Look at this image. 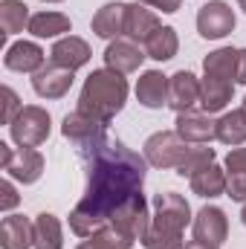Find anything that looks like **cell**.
Listing matches in <instances>:
<instances>
[{"mask_svg":"<svg viewBox=\"0 0 246 249\" xmlns=\"http://www.w3.org/2000/svg\"><path fill=\"white\" fill-rule=\"evenodd\" d=\"M235 81L246 84V50H238V72H235Z\"/></svg>","mask_w":246,"mask_h":249,"instance_id":"obj_37","label":"cell"},{"mask_svg":"<svg viewBox=\"0 0 246 249\" xmlns=\"http://www.w3.org/2000/svg\"><path fill=\"white\" fill-rule=\"evenodd\" d=\"M194 105H200V78L188 70H180L168 81V107L174 113H188Z\"/></svg>","mask_w":246,"mask_h":249,"instance_id":"obj_11","label":"cell"},{"mask_svg":"<svg viewBox=\"0 0 246 249\" xmlns=\"http://www.w3.org/2000/svg\"><path fill=\"white\" fill-rule=\"evenodd\" d=\"M47 53L35 44V41H18V44H12L9 50H6V55H3V64H6V70H12V72H38L41 67H47Z\"/></svg>","mask_w":246,"mask_h":249,"instance_id":"obj_15","label":"cell"},{"mask_svg":"<svg viewBox=\"0 0 246 249\" xmlns=\"http://www.w3.org/2000/svg\"><path fill=\"white\" fill-rule=\"evenodd\" d=\"M232 81L217 78V75H203L200 78V107L203 113H220L229 102H232Z\"/></svg>","mask_w":246,"mask_h":249,"instance_id":"obj_20","label":"cell"},{"mask_svg":"<svg viewBox=\"0 0 246 249\" xmlns=\"http://www.w3.org/2000/svg\"><path fill=\"white\" fill-rule=\"evenodd\" d=\"M124 102H127V78L122 72L105 67V70H93L87 75L81 96H78V110L110 124L113 116L124 107Z\"/></svg>","mask_w":246,"mask_h":249,"instance_id":"obj_2","label":"cell"},{"mask_svg":"<svg viewBox=\"0 0 246 249\" xmlns=\"http://www.w3.org/2000/svg\"><path fill=\"white\" fill-rule=\"evenodd\" d=\"M0 247L3 249H29L35 247V220L26 214H9L0 223Z\"/></svg>","mask_w":246,"mask_h":249,"instance_id":"obj_16","label":"cell"},{"mask_svg":"<svg viewBox=\"0 0 246 249\" xmlns=\"http://www.w3.org/2000/svg\"><path fill=\"white\" fill-rule=\"evenodd\" d=\"M148 58V53L136 44V41H130V38H116V41H110L107 44V50H105V64L110 67V70H116V72H133V70H139L142 61Z\"/></svg>","mask_w":246,"mask_h":249,"instance_id":"obj_12","label":"cell"},{"mask_svg":"<svg viewBox=\"0 0 246 249\" xmlns=\"http://www.w3.org/2000/svg\"><path fill=\"white\" fill-rule=\"evenodd\" d=\"M0 160H3V171L23 186L38 183L44 174V154L35 148H18L15 151L6 142H0Z\"/></svg>","mask_w":246,"mask_h":249,"instance_id":"obj_6","label":"cell"},{"mask_svg":"<svg viewBox=\"0 0 246 249\" xmlns=\"http://www.w3.org/2000/svg\"><path fill=\"white\" fill-rule=\"evenodd\" d=\"M226 171H246V148H235L226 157Z\"/></svg>","mask_w":246,"mask_h":249,"instance_id":"obj_35","label":"cell"},{"mask_svg":"<svg viewBox=\"0 0 246 249\" xmlns=\"http://www.w3.org/2000/svg\"><path fill=\"white\" fill-rule=\"evenodd\" d=\"M183 249H220V247H211V244H203V241H191V244H183Z\"/></svg>","mask_w":246,"mask_h":249,"instance_id":"obj_38","label":"cell"},{"mask_svg":"<svg viewBox=\"0 0 246 249\" xmlns=\"http://www.w3.org/2000/svg\"><path fill=\"white\" fill-rule=\"evenodd\" d=\"M18 203H20L18 188L12 186V180H3V183H0V209H3V212H12Z\"/></svg>","mask_w":246,"mask_h":249,"instance_id":"obj_34","label":"cell"},{"mask_svg":"<svg viewBox=\"0 0 246 249\" xmlns=\"http://www.w3.org/2000/svg\"><path fill=\"white\" fill-rule=\"evenodd\" d=\"M226 197L232 200H246V171H229L226 174Z\"/></svg>","mask_w":246,"mask_h":249,"instance_id":"obj_32","label":"cell"},{"mask_svg":"<svg viewBox=\"0 0 246 249\" xmlns=\"http://www.w3.org/2000/svg\"><path fill=\"white\" fill-rule=\"evenodd\" d=\"M70 29H72V23L61 12H38L29 20V32L35 38H58V35L70 32Z\"/></svg>","mask_w":246,"mask_h":249,"instance_id":"obj_26","label":"cell"},{"mask_svg":"<svg viewBox=\"0 0 246 249\" xmlns=\"http://www.w3.org/2000/svg\"><path fill=\"white\" fill-rule=\"evenodd\" d=\"M177 50H180V38H177V29L174 26H159L145 41V53L154 61H171L177 55Z\"/></svg>","mask_w":246,"mask_h":249,"instance_id":"obj_23","label":"cell"},{"mask_svg":"<svg viewBox=\"0 0 246 249\" xmlns=\"http://www.w3.org/2000/svg\"><path fill=\"white\" fill-rule=\"evenodd\" d=\"M110 226H113L119 235H124L130 244L142 241V238L148 235V229H151V214H148V200H145V194H136L133 200H127L122 209L113 214Z\"/></svg>","mask_w":246,"mask_h":249,"instance_id":"obj_7","label":"cell"},{"mask_svg":"<svg viewBox=\"0 0 246 249\" xmlns=\"http://www.w3.org/2000/svg\"><path fill=\"white\" fill-rule=\"evenodd\" d=\"M29 6L23 0H3L0 3V29L3 35H15L29 29Z\"/></svg>","mask_w":246,"mask_h":249,"instance_id":"obj_28","label":"cell"},{"mask_svg":"<svg viewBox=\"0 0 246 249\" xmlns=\"http://www.w3.org/2000/svg\"><path fill=\"white\" fill-rule=\"evenodd\" d=\"M209 162H214V148H209V145H191L188 154H185V160L180 162V168H177V174L180 177H191L194 171H200Z\"/></svg>","mask_w":246,"mask_h":249,"instance_id":"obj_30","label":"cell"},{"mask_svg":"<svg viewBox=\"0 0 246 249\" xmlns=\"http://www.w3.org/2000/svg\"><path fill=\"white\" fill-rule=\"evenodd\" d=\"M168 75H162L159 70H148L139 75L136 81V99L142 107L148 110H159L162 105H168Z\"/></svg>","mask_w":246,"mask_h":249,"instance_id":"obj_18","label":"cell"},{"mask_svg":"<svg viewBox=\"0 0 246 249\" xmlns=\"http://www.w3.org/2000/svg\"><path fill=\"white\" fill-rule=\"evenodd\" d=\"M9 130H12V139H15L18 148H38V145H44V142L50 139L53 119H50V113H47L44 107L26 105V107L15 116V122L9 124Z\"/></svg>","mask_w":246,"mask_h":249,"instance_id":"obj_3","label":"cell"},{"mask_svg":"<svg viewBox=\"0 0 246 249\" xmlns=\"http://www.w3.org/2000/svg\"><path fill=\"white\" fill-rule=\"evenodd\" d=\"M142 244L148 249H183V235H171V232H159V229H148V235L142 238Z\"/></svg>","mask_w":246,"mask_h":249,"instance_id":"obj_31","label":"cell"},{"mask_svg":"<svg viewBox=\"0 0 246 249\" xmlns=\"http://www.w3.org/2000/svg\"><path fill=\"white\" fill-rule=\"evenodd\" d=\"M191 142H185L177 130H159L154 136L145 139V160L154 168H180V162L185 160Z\"/></svg>","mask_w":246,"mask_h":249,"instance_id":"obj_4","label":"cell"},{"mask_svg":"<svg viewBox=\"0 0 246 249\" xmlns=\"http://www.w3.org/2000/svg\"><path fill=\"white\" fill-rule=\"evenodd\" d=\"M159 29V18L157 12H151L145 3H130L127 6V15H124V38L136 41V44H145L154 32Z\"/></svg>","mask_w":246,"mask_h":249,"instance_id":"obj_17","label":"cell"},{"mask_svg":"<svg viewBox=\"0 0 246 249\" xmlns=\"http://www.w3.org/2000/svg\"><path fill=\"white\" fill-rule=\"evenodd\" d=\"M107 124L99 122V119H93V116H87V113H81V110H72V113H67L61 122V133L72 142V145H78V142H87L90 136H96L99 130H105Z\"/></svg>","mask_w":246,"mask_h":249,"instance_id":"obj_22","label":"cell"},{"mask_svg":"<svg viewBox=\"0 0 246 249\" xmlns=\"http://www.w3.org/2000/svg\"><path fill=\"white\" fill-rule=\"evenodd\" d=\"M93 58V50H90V44L84 41V38H78V35H64L58 38L55 44H53V50H50V61L58 64V67H67V70H78V67H84V64Z\"/></svg>","mask_w":246,"mask_h":249,"instance_id":"obj_13","label":"cell"},{"mask_svg":"<svg viewBox=\"0 0 246 249\" xmlns=\"http://www.w3.org/2000/svg\"><path fill=\"white\" fill-rule=\"evenodd\" d=\"M64 247V226L50 212H41L35 217V249H61Z\"/></svg>","mask_w":246,"mask_h":249,"instance_id":"obj_24","label":"cell"},{"mask_svg":"<svg viewBox=\"0 0 246 249\" xmlns=\"http://www.w3.org/2000/svg\"><path fill=\"white\" fill-rule=\"evenodd\" d=\"M124 15H127V3H105L96 15H93V32L105 41H116L124 35Z\"/></svg>","mask_w":246,"mask_h":249,"instance_id":"obj_19","label":"cell"},{"mask_svg":"<svg viewBox=\"0 0 246 249\" xmlns=\"http://www.w3.org/2000/svg\"><path fill=\"white\" fill-rule=\"evenodd\" d=\"M241 220H244V226H246V200H244V209H241Z\"/></svg>","mask_w":246,"mask_h":249,"instance_id":"obj_39","label":"cell"},{"mask_svg":"<svg viewBox=\"0 0 246 249\" xmlns=\"http://www.w3.org/2000/svg\"><path fill=\"white\" fill-rule=\"evenodd\" d=\"M139 3H145V6H151V9H159L162 15H174V12L183 6V0H139Z\"/></svg>","mask_w":246,"mask_h":249,"instance_id":"obj_36","label":"cell"},{"mask_svg":"<svg viewBox=\"0 0 246 249\" xmlns=\"http://www.w3.org/2000/svg\"><path fill=\"white\" fill-rule=\"evenodd\" d=\"M226 238H229L226 212L217 209V206H203V209L194 214V241L220 247V244H226Z\"/></svg>","mask_w":246,"mask_h":249,"instance_id":"obj_9","label":"cell"},{"mask_svg":"<svg viewBox=\"0 0 246 249\" xmlns=\"http://www.w3.org/2000/svg\"><path fill=\"white\" fill-rule=\"evenodd\" d=\"M217 139L223 145H244L246 142V110L238 107V110H229L217 119Z\"/></svg>","mask_w":246,"mask_h":249,"instance_id":"obj_27","label":"cell"},{"mask_svg":"<svg viewBox=\"0 0 246 249\" xmlns=\"http://www.w3.org/2000/svg\"><path fill=\"white\" fill-rule=\"evenodd\" d=\"M20 110H23V105H20L18 93L12 87H3V124H12Z\"/></svg>","mask_w":246,"mask_h":249,"instance_id":"obj_33","label":"cell"},{"mask_svg":"<svg viewBox=\"0 0 246 249\" xmlns=\"http://www.w3.org/2000/svg\"><path fill=\"white\" fill-rule=\"evenodd\" d=\"M84 165V194L70 212V229L78 238H90L110 226L113 214L127 200L142 194L148 160L130 151L122 139L110 136L107 127L75 145Z\"/></svg>","mask_w":246,"mask_h":249,"instance_id":"obj_1","label":"cell"},{"mask_svg":"<svg viewBox=\"0 0 246 249\" xmlns=\"http://www.w3.org/2000/svg\"><path fill=\"white\" fill-rule=\"evenodd\" d=\"M188 183H191V191L197 194V197H220V194H226V171L217 165V162H209V165H203L200 171H194L191 177H188Z\"/></svg>","mask_w":246,"mask_h":249,"instance_id":"obj_21","label":"cell"},{"mask_svg":"<svg viewBox=\"0 0 246 249\" xmlns=\"http://www.w3.org/2000/svg\"><path fill=\"white\" fill-rule=\"evenodd\" d=\"M238 3H241V9H244V12H246V0H238Z\"/></svg>","mask_w":246,"mask_h":249,"instance_id":"obj_40","label":"cell"},{"mask_svg":"<svg viewBox=\"0 0 246 249\" xmlns=\"http://www.w3.org/2000/svg\"><path fill=\"white\" fill-rule=\"evenodd\" d=\"M72 87V70L58 67V64H47L32 75V90L41 99H64Z\"/></svg>","mask_w":246,"mask_h":249,"instance_id":"obj_10","label":"cell"},{"mask_svg":"<svg viewBox=\"0 0 246 249\" xmlns=\"http://www.w3.org/2000/svg\"><path fill=\"white\" fill-rule=\"evenodd\" d=\"M75 249H130V241H127L124 235H119L113 226H105V229H99L96 235L84 238Z\"/></svg>","mask_w":246,"mask_h":249,"instance_id":"obj_29","label":"cell"},{"mask_svg":"<svg viewBox=\"0 0 246 249\" xmlns=\"http://www.w3.org/2000/svg\"><path fill=\"white\" fill-rule=\"evenodd\" d=\"M244 110H246V99H244Z\"/></svg>","mask_w":246,"mask_h":249,"instance_id":"obj_42","label":"cell"},{"mask_svg":"<svg viewBox=\"0 0 246 249\" xmlns=\"http://www.w3.org/2000/svg\"><path fill=\"white\" fill-rule=\"evenodd\" d=\"M203 70H206V75H217V78L235 81V72H238V50L220 47V50L209 53L203 58Z\"/></svg>","mask_w":246,"mask_h":249,"instance_id":"obj_25","label":"cell"},{"mask_svg":"<svg viewBox=\"0 0 246 249\" xmlns=\"http://www.w3.org/2000/svg\"><path fill=\"white\" fill-rule=\"evenodd\" d=\"M191 223V206L183 194L177 191H162L154 197V229L183 235V229Z\"/></svg>","mask_w":246,"mask_h":249,"instance_id":"obj_5","label":"cell"},{"mask_svg":"<svg viewBox=\"0 0 246 249\" xmlns=\"http://www.w3.org/2000/svg\"><path fill=\"white\" fill-rule=\"evenodd\" d=\"M177 133L191 145H209L211 139H217V119H211V113H177Z\"/></svg>","mask_w":246,"mask_h":249,"instance_id":"obj_14","label":"cell"},{"mask_svg":"<svg viewBox=\"0 0 246 249\" xmlns=\"http://www.w3.org/2000/svg\"><path fill=\"white\" fill-rule=\"evenodd\" d=\"M235 23H238V18H235L232 6L223 3V0H209V3H203V9L197 12V32H200L206 41H220V38H226V35L235 29Z\"/></svg>","mask_w":246,"mask_h":249,"instance_id":"obj_8","label":"cell"},{"mask_svg":"<svg viewBox=\"0 0 246 249\" xmlns=\"http://www.w3.org/2000/svg\"><path fill=\"white\" fill-rule=\"evenodd\" d=\"M41 3H61V0H41Z\"/></svg>","mask_w":246,"mask_h":249,"instance_id":"obj_41","label":"cell"}]
</instances>
